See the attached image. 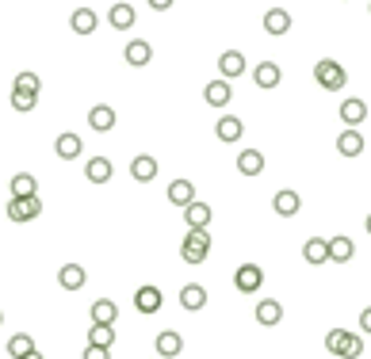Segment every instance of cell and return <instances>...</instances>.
<instances>
[{
  "label": "cell",
  "instance_id": "9c48e42d",
  "mask_svg": "<svg viewBox=\"0 0 371 359\" xmlns=\"http://www.w3.org/2000/svg\"><path fill=\"white\" fill-rule=\"evenodd\" d=\"M352 340H356V333H348V329H329V333H326V352L345 359L348 348H352Z\"/></svg>",
  "mask_w": 371,
  "mask_h": 359
},
{
  "label": "cell",
  "instance_id": "4316f807",
  "mask_svg": "<svg viewBox=\"0 0 371 359\" xmlns=\"http://www.w3.org/2000/svg\"><path fill=\"white\" fill-rule=\"evenodd\" d=\"M108 20H111V27H115V31H130V27H135V20H138V12H135L130 4H115Z\"/></svg>",
  "mask_w": 371,
  "mask_h": 359
},
{
  "label": "cell",
  "instance_id": "f35d334b",
  "mask_svg": "<svg viewBox=\"0 0 371 359\" xmlns=\"http://www.w3.org/2000/svg\"><path fill=\"white\" fill-rule=\"evenodd\" d=\"M360 329H364V333L371 336V306H367V310H360Z\"/></svg>",
  "mask_w": 371,
  "mask_h": 359
},
{
  "label": "cell",
  "instance_id": "8fae6325",
  "mask_svg": "<svg viewBox=\"0 0 371 359\" xmlns=\"http://www.w3.org/2000/svg\"><path fill=\"white\" fill-rule=\"evenodd\" d=\"M130 176H135L138 184H149V180H157V157L138 153L135 160H130Z\"/></svg>",
  "mask_w": 371,
  "mask_h": 359
},
{
  "label": "cell",
  "instance_id": "d590c367",
  "mask_svg": "<svg viewBox=\"0 0 371 359\" xmlns=\"http://www.w3.org/2000/svg\"><path fill=\"white\" fill-rule=\"evenodd\" d=\"M16 88H23V92H42V81L35 77V73H20V77H16Z\"/></svg>",
  "mask_w": 371,
  "mask_h": 359
},
{
  "label": "cell",
  "instance_id": "2e32d148",
  "mask_svg": "<svg viewBox=\"0 0 371 359\" xmlns=\"http://www.w3.org/2000/svg\"><path fill=\"white\" fill-rule=\"evenodd\" d=\"M157 355H165V359H176L180 352H184V340H180V333H173V329H165V333H157Z\"/></svg>",
  "mask_w": 371,
  "mask_h": 359
},
{
  "label": "cell",
  "instance_id": "5b68a950",
  "mask_svg": "<svg viewBox=\"0 0 371 359\" xmlns=\"http://www.w3.org/2000/svg\"><path fill=\"white\" fill-rule=\"evenodd\" d=\"M299 206H302V199H299V192H291V187H280V192L272 195V211L280 214V218H295Z\"/></svg>",
  "mask_w": 371,
  "mask_h": 359
},
{
  "label": "cell",
  "instance_id": "ffe728a7",
  "mask_svg": "<svg viewBox=\"0 0 371 359\" xmlns=\"http://www.w3.org/2000/svg\"><path fill=\"white\" fill-rule=\"evenodd\" d=\"M180 306H184L188 314H199V310L207 306V290L199 287V283H188V287L180 290Z\"/></svg>",
  "mask_w": 371,
  "mask_h": 359
},
{
  "label": "cell",
  "instance_id": "4fadbf2b",
  "mask_svg": "<svg viewBox=\"0 0 371 359\" xmlns=\"http://www.w3.org/2000/svg\"><path fill=\"white\" fill-rule=\"evenodd\" d=\"M367 119V103L364 100H341V122H345V126H360V122Z\"/></svg>",
  "mask_w": 371,
  "mask_h": 359
},
{
  "label": "cell",
  "instance_id": "f546056e",
  "mask_svg": "<svg viewBox=\"0 0 371 359\" xmlns=\"http://www.w3.org/2000/svg\"><path fill=\"white\" fill-rule=\"evenodd\" d=\"M58 283L65 290H81L84 287V268L81 264H65V268L58 271Z\"/></svg>",
  "mask_w": 371,
  "mask_h": 359
},
{
  "label": "cell",
  "instance_id": "83f0119b",
  "mask_svg": "<svg viewBox=\"0 0 371 359\" xmlns=\"http://www.w3.org/2000/svg\"><path fill=\"white\" fill-rule=\"evenodd\" d=\"M12 195H16V199L39 195V180H35L31 172H16V176H12Z\"/></svg>",
  "mask_w": 371,
  "mask_h": 359
},
{
  "label": "cell",
  "instance_id": "7c38bea8",
  "mask_svg": "<svg viewBox=\"0 0 371 359\" xmlns=\"http://www.w3.org/2000/svg\"><path fill=\"white\" fill-rule=\"evenodd\" d=\"M237 172L241 176H261L264 172V153L261 149H241V153H237Z\"/></svg>",
  "mask_w": 371,
  "mask_h": 359
},
{
  "label": "cell",
  "instance_id": "e0dca14e",
  "mask_svg": "<svg viewBox=\"0 0 371 359\" xmlns=\"http://www.w3.org/2000/svg\"><path fill=\"white\" fill-rule=\"evenodd\" d=\"M169 203L180 206V211H184L188 203H195V184H192V180H173V187H169Z\"/></svg>",
  "mask_w": 371,
  "mask_h": 359
},
{
  "label": "cell",
  "instance_id": "ba28073f",
  "mask_svg": "<svg viewBox=\"0 0 371 359\" xmlns=\"http://www.w3.org/2000/svg\"><path fill=\"white\" fill-rule=\"evenodd\" d=\"M122 58H127V65L142 69V65H149V58H154V46H149L146 39H130L127 50H122Z\"/></svg>",
  "mask_w": 371,
  "mask_h": 359
},
{
  "label": "cell",
  "instance_id": "74e56055",
  "mask_svg": "<svg viewBox=\"0 0 371 359\" xmlns=\"http://www.w3.org/2000/svg\"><path fill=\"white\" fill-rule=\"evenodd\" d=\"M360 355H364V340L356 336V340H352V348H348V355H345V359H360Z\"/></svg>",
  "mask_w": 371,
  "mask_h": 359
},
{
  "label": "cell",
  "instance_id": "277c9868",
  "mask_svg": "<svg viewBox=\"0 0 371 359\" xmlns=\"http://www.w3.org/2000/svg\"><path fill=\"white\" fill-rule=\"evenodd\" d=\"M261 283H264L261 264H241V268L234 271V287L241 290V295H253V290H261Z\"/></svg>",
  "mask_w": 371,
  "mask_h": 359
},
{
  "label": "cell",
  "instance_id": "7bdbcfd3",
  "mask_svg": "<svg viewBox=\"0 0 371 359\" xmlns=\"http://www.w3.org/2000/svg\"><path fill=\"white\" fill-rule=\"evenodd\" d=\"M0 321H4V310H0Z\"/></svg>",
  "mask_w": 371,
  "mask_h": 359
},
{
  "label": "cell",
  "instance_id": "30bf717a",
  "mask_svg": "<svg viewBox=\"0 0 371 359\" xmlns=\"http://www.w3.org/2000/svg\"><path fill=\"white\" fill-rule=\"evenodd\" d=\"M264 31H268L272 39L287 35L291 31V12H283V8H268V12H264Z\"/></svg>",
  "mask_w": 371,
  "mask_h": 359
},
{
  "label": "cell",
  "instance_id": "6da1fadb",
  "mask_svg": "<svg viewBox=\"0 0 371 359\" xmlns=\"http://www.w3.org/2000/svg\"><path fill=\"white\" fill-rule=\"evenodd\" d=\"M314 77H318V84L326 92H341L348 84V73H345V65L341 61H333V58H321L318 65H314Z\"/></svg>",
  "mask_w": 371,
  "mask_h": 359
},
{
  "label": "cell",
  "instance_id": "d6986e66",
  "mask_svg": "<svg viewBox=\"0 0 371 359\" xmlns=\"http://www.w3.org/2000/svg\"><path fill=\"white\" fill-rule=\"evenodd\" d=\"M111 172H115V168H111L108 157H92L89 165H84V180H89V184H108Z\"/></svg>",
  "mask_w": 371,
  "mask_h": 359
},
{
  "label": "cell",
  "instance_id": "4dcf8cb0",
  "mask_svg": "<svg viewBox=\"0 0 371 359\" xmlns=\"http://www.w3.org/2000/svg\"><path fill=\"white\" fill-rule=\"evenodd\" d=\"M241 119H234V115H226V119H218V126H215V134H218V141H237L241 138Z\"/></svg>",
  "mask_w": 371,
  "mask_h": 359
},
{
  "label": "cell",
  "instance_id": "b9f144b4",
  "mask_svg": "<svg viewBox=\"0 0 371 359\" xmlns=\"http://www.w3.org/2000/svg\"><path fill=\"white\" fill-rule=\"evenodd\" d=\"M364 230H367V237H371V214H367V222H364Z\"/></svg>",
  "mask_w": 371,
  "mask_h": 359
},
{
  "label": "cell",
  "instance_id": "d6a6232c",
  "mask_svg": "<svg viewBox=\"0 0 371 359\" xmlns=\"http://www.w3.org/2000/svg\"><path fill=\"white\" fill-rule=\"evenodd\" d=\"M12 107L20 111V115H27V111L39 107V92H23V88H12Z\"/></svg>",
  "mask_w": 371,
  "mask_h": 359
},
{
  "label": "cell",
  "instance_id": "44dd1931",
  "mask_svg": "<svg viewBox=\"0 0 371 359\" xmlns=\"http://www.w3.org/2000/svg\"><path fill=\"white\" fill-rule=\"evenodd\" d=\"M253 81H256V88H275V84L283 81V73H280V65H275V61H261L253 69Z\"/></svg>",
  "mask_w": 371,
  "mask_h": 359
},
{
  "label": "cell",
  "instance_id": "cb8c5ba5",
  "mask_svg": "<svg viewBox=\"0 0 371 359\" xmlns=\"http://www.w3.org/2000/svg\"><path fill=\"white\" fill-rule=\"evenodd\" d=\"M184 222L188 225H192V230H207V222H211V206H207V203H188L184 206Z\"/></svg>",
  "mask_w": 371,
  "mask_h": 359
},
{
  "label": "cell",
  "instance_id": "52a82bcc",
  "mask_svg": "<svg viewBox=\"0 0 371 359\" xmlns=\"http://www.w3.org/2000/svg\"><path fill=\"white\" fill-rule=\"evenodd\" d=\"M161 306H165V295H161L157 287H138L135 290V310L138 314H157Z\"/></svg>",
  "mask_w": 371,
  "mask_h": 359
},
{
  "label": "cell",
  "instance_id": "e575fe53",
  "mask_svg": "<svg viewBox=\"0 0 371 359\" xmlns=\"http://www.w3.org/2000/svg\"><path fill=\"white\" fill-rule=\"evenodd\" d=\"M111 340H115V325H96V321H92V329H89V344H103V348H111Z\"/></svg>",
  "mask_w": 371,
  "mask_h": 359
},
{
  "label": "cell",
  "instance_id": "603a6c76",
  "mask_svg": "<svg viewBox=\"0 0 371 359\" xmlns=\"http://www.w3.org/2000/svg\"><path fill=\"white\" fill-rule=\"evenodd\" d=\"M218 73H222L226 81H234V77H241L245 73V58L237 50H226L222 58H218Z\"/></svg>",
  "mask_w": 371,
  "mask_h": 359
},
{
  "label": "cell",
  "instance_id": "3957f363",
  "mask_svg": "<svg viewBox=\"0 0 371 359\" xmlns=\"http://www.w3.org/2000/svg\"><path fill=\"white\" fill-rule=\"evenodd\" d=\"M42 214V199L39 195H27V199H8V218L12 222H31V218H39Z\"/></svg>",
  "mask_w": 371,
  "mask_h": 359
},
{
  "label": "cell",
  "instance_id": "ab89813d",
  "mask_svg": "<svg viewBox=\"0 0 371 359\" xmlns=\"http://www.w3.org/2000/svg\"><path fill=\"white\" fill-rule=\"evenodd\" d=\"M149 8H154V12H169V8H173V0H146Z\"/></svg>",
  "mask_w": 371,
  "mask_h": 359
},
{
  "label": "cell",
  "instance_id": "f6af8a7d",
  "mask_svg": "<svg viewBox=\"0 0 371 359\" xmlns=\"http://www.w3.org/2000/svg\"><path fill=\"white\" fill-rule=\"evenodd\" d=\"M367 8H371V4H367Z\"/></svg>",
  "mask_w": 371,
  "mask_h": 359
},
{
  "label": "cell",
  "instance_id": "836d02e7",
  "mask_svg": "<svg viewBox=\"0 0 371 359\" xmlns=\"http://www.w3.org/2000/svg\"><path fill=\"white\" fill-rule=\"evenodd\" d=\"M27 352H35V340L27 333H16L12 340H8V355H12V359H23Z\"/></svg>",
  "mask_w": 371,
  "mask_h": 359
},
{
  "label": "cell",
  "instance_id": "7402d4cb",
  "mask_svg": "<svg viewBox=\"0 0 371 359\" xmlns=\"http://www.w3.org/2000/svg\"><path fill=\"white\" fill-rule=\"evenodd\" d=\"M89 314H92V321H96V325H115L119 306H115L111 298H96V302H92V310H89Z\"/></svg>",
  "mask_w": 371,
  "mask_h": 359
},
{
  "label": "cell",
  "instance_id": "ee69618b",
  "mask_svg": "<svg viewBox=\"0 0 371 359\" xmlns=\"http://www.w3.org/2000/svg\"><path fill=\"white\" fill-rule=\"evenodd\" d=\"M341 4H345V0H341Z\"/></svg>",
  "mask_w": 371,
  "mask_h": 359
},
{
  "label": "cell",
  "instance_id": "7a4b0ae2",
  "mask_svg": "<svg viewBox=\"0 0 371 359\" xmlns=\"http://www.w3.org/2000/svg\"><path fill=\"white\" fill-rule=\"evenodd\" d=\"M207 252H211V233L188 225V237H184V245H180V257H184L188 264H203Z\"/></svg>",
  "mask_w": 371,
  "mask_h": 359
},
{
  "label": "cell",
  "instance_id": "1f68e13d",
  "mask_svg": "<svg viewBox=\"0 0 371 359\" xmlns=\"http://www.w3.org/2000/svg\"><path fill=\"white\" fill-rule=\"evenodd\" d=\"M352 252H356V245H352L348 237H333V241H329V260L348 264V260H352Z\"/></svg>",
  "mask_w": 371,
  "mask_h": 359
},
{
  "label": "cell",
  "instance_id": "8992f818",
  "mask_svg": "<svg viewBox=\"0 0 371 359\" xmlns=\"http://www.w3.org/2000/svg\"><path fill=\"white\" fill-rule=\"evenodd\" d=\"M337 153L341 157H360V153H364V134H360L356 126H345L337 134Z\"/></svg>",
  "mask_w": 371,
  "mask_h": 359
},
{
  "label": "cell",
  "instance_id": "f1b7e54d",
  "mask_svg": "<svg viewBox=\"0 0 371 359\" xmlns=\"http://www.w3.org/2000/svg\"><path fill=\"white\" fill-rule=\"evenodd\" d=\"M256 321H261V325H280V321H283V306L275 298H264L261 306H256Z\"/></svg>",
  "mask_w": 371,
  "mask_h": 359
},
{
  "label": "cell",
  "instance_id": "5bb4252c",
  "mask_svg": "<svg viewBox=\"0 0 371 359\" xmlns=\"http://www.w3.org/2000/svg\"><path fill=\"white\" fill-rule=\"evenodd\" d=\"M69 27H73V35H96L100 20H96V12H92V8H77V12L69 16Z\"/></svg>",
  "mask_w": 371,
  "mask_h": 359
},
{
  "label": "cell",
  "instance_id": "8d00e7d4",
  "mask_svg": "<svg viewBox=\"0 0 371 359\" xmlns=\"http://www.w3.org/2000/svg\"><path fill=\"white\" fill-rule=\"evenodd\" d=\"M81 359H111V348H103V344H89Z\"/></svg>",
  "mask_w": 371,
  "mask_h": 359
},
{
  "label": "cell",
  "instance_id": "484cf974",
  "mask_svg": "<svg viewBox=\"0 0 371 359\" xmlns=\"http://www.w3.org/2000/svg\"><path fill=\"white\" fill-rule=\"evenodd\" d=\"M81 134H58V141H54V153H58L62 160H73V157H81Z\"/></svg>",
  "mask_w": 371,
  "mask_h": 359
},
{
  "label": "cell",
  "instance_id": "9a60e30c",
  "mask_svg": "<svg viewBox=\"0 0 371 359\" xmlns=\"http://www.w3.org/2000/svg\"><path fill=\"white\" fill-rule=\"evenodd\" d=\"M203 100L207 103H211V107H226V103H230L234 100V92H230V81H211V84H207V88H203Z\"/></svg>",
  "mask_w": 371,
  "mask_h": 359
},
{
  "label": "cell",
  "instance_id": "d4e9b609",
  "mask_svg": "<svg viewBox=\"0 0 371 359\" xmlns=\"http://www.w3.org/2000/svg\"><path fill=\"white\" fill-rule=\"evenodd\" d=\"M302 260H307V264H314V268H318V264H326V260H329V241L310 237L307 245H302Z\"/></svg>",
  "mask_w": 371,
  "mask_h": 359
},
{
  "label": "cell",
  "instance_id": "ac0fdd59",
  "mask_svg": "<svg viewBox=\"0 0 371 359\" xmlns=\"http://www.w3.org/2000/svg\"><path fill=\"white\" fill-rule=\"evenodd\" d=\"M89 126L96 130V134H108V130L115 126V111H111L108 103H96V107L89 111Z\"/></svg>",
  "mask_w": 371,
  "mask_h": 359
},
{
  "label": "cell",
  "instance_id": "60d3db41",
  "mask_svg": "<svg viewBox=\"0 0 371 359\" xmlns=\"http://www.w3.org/2000/svg\"><path fill=\"white\" fill-rule=\"evenodd\" d=\"M23 359H42V352H27Z\"/></svg>",
  "mask_w": 371,
  "mask_h": 359
}]
</instances>
